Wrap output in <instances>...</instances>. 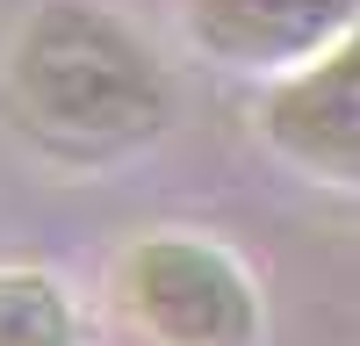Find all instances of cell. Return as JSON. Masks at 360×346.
<instances>
[{"instance_id": "obj_1", "label": "cell", "mask_w": 360, "mask_h": 346, "mask_svg": "<svg viewBox=\"0 0 360 346\" xmlns=\"http://www.w3.org/2000/svg\"><path fill=\"white\" fill-rule=\"evenodd\" d=\"M8 123L65 166L144 152L173 123V79L159 51L108 0H37L0 65Z\"/></svg>"}, {"instance_id": "obj_2", "label": "cell", "mask_w": 360, "mask_h": 346, "mask_svg": "<svg viewBox=\"0 0 360 346\" xmlns=\"http://www.w3.org/2000/svg\"><path fill=\"white\" fill-rule=\"evenodd\" d=\"M101 310L115 346H259V281L202 231H137L108 260Z\"/></svg>"}, {"instance_id": "obj_3", "label": "cell", "mask_w": 360, "mask_h": 346, "mask_svg": "<svg viewBox=\"0 0 360 346\" xmlns=\"http://www.w3.org/2000/svg\"><path fill=\"white\" fill-rule=\"evenodd\" d=\"M173 8L180 37L209 65L245 79H281L360 29V0H173Z\"/></svg>"}, {"instance_id": "obj_4", "label": "cell", "mask_w": 360, "mask_h": 346, "mask_svg": "<svg viewBox=\"0 0 360 346\" xmlns=\"http://www.w3.org/2000/svg\"><path fill=\"white\" fill-rule=\"evenodd\" d=\"M259 137L295 173L353 188L360 181V37L281 72L274 94L259 101Z\"/></svg>"}, {"instance_id": "obj_5", "label": "cell", "mask_w": 360, "mask_h": 346, "mask_svg": "<svg viewBox=\"0 0 360 346\" xmlns=\"http://www.w3.org/2000/svg\"><path fill=\"white\" fill-rule=\"evenodd\" d=\"M0 346H79V303L37 267H0Z\"/></svg>"}]
</instances>
